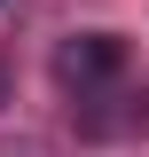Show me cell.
Returning <instances> with one entry per match:
<instances>
[{
  "instance_id": "6da1fadb",
  "label": "cell",
  "mask_w": 149,
  "mask_h": 157,
  "mask_svg": "<svg viewBox=\"0 0 149 157\" xmlns=\"http://www.w3.org/2000/svg\"><path fill=\"white\" fill-rule=\"evenodd\" d=\"M118 71H126V39H118V32H71L55 47V78L78 86V94H94V86L118 78Z\"/></svg>"
},
{
  "instance_id": "7a4b0ae2",
  "label": "cell",
  "mask_w": 149,
  "mask_h": 157,
  "mask_svg": "<svg viewBox=\"0 0 149 157\" xmlns=\"http://www.w3.org/2000/svg\"><path fill=\"white\" fill-rule=\"evenodd\" d=\"M149 126V86H118V94H78V134L110 141V134H133Z\"/></svg>"
}]
</instances>
